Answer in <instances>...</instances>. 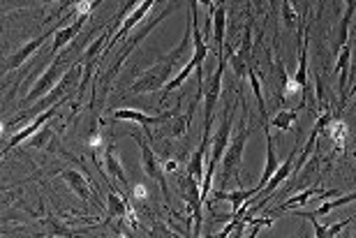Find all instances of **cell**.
<instances>
[{
    "label": "cell",
    "instance_id": "1",
    "mask_svg": "<svg viewBox=\"0 0 356 238\" xmlns=\"http://www.w3.org/2000/svg\"><path fill=\"white\" fill-rule=\"evenodd\" d=\"M176 7H178V0H174V3H169V5L165 7V10H162V12L158 14V17L148 19L146 24L139 28V31H137V28H134V33H132V35H127V38H130V40H127L125 45H123V49H120V51L116 54V58H113L111 68L104 72L102 81H99V84H102V88H106V86L111 84V79L116 77V72H118L120 68H123V63H125V58H127V56L132 54V49H137V45H139V42L144 40L146 35L151 33V31H155V28H158V26L162 24V21H165V19L169 17V14H172V12L176 10Z\"/></svg>",
    "mask_w": 356,
    "mask_h": 238
},
{
    "label": "cell",
    "instance_id": "2",
    "mask_svg": "<svg viewBox=\"0 0 356 238\" xmlns=\"http://www.w3.org/2000/svg\"><path fill=\"white\" fill-rule=\"evenodd\" d=\"M67 70H70L67 61H63L60 56H56L54 63L44 70V74H42V77L38 79V81H35V86L31 88V93H28V95L19 102L21 109H26V106H33L35 102H40L42 97H47L49 93H51V90L56 88V86L60 84V79L67 74Z\"/></svg>",
    "mask_w": 356,
    "mask_h": 238
},
{
    "label": "cell",
    "instance_id": "3",
    "mask_svg": "<svg viewBox=\"0 0 356 238\" xmlns=\"http://www.w3.org/2000/svg\"><path fill=\"white\" fill-rule=\"evenodd\" d=\"M250 134H252V127L248 125V120L243 118L236 129V134H234L232 143L227 146L222 155V185L229 183V178H238V167H241V162H243V150H245L248 136Z\"/></svg>",
    "mask_w": 356,
    "mask_h": 238
},
{
    "label": "cell",
    "instance_id": "4",
    "mask_svg": "<svg viewBox=\"0 0 356 238\" xmlns=\"http://www.w3.org/2000/svg\"><path fill=\"white\" fill-rule=\"evenodd\" d=\"M174 70L176 65L165 58L160 63H155L153 68H148L144 74H141L137 81L132 84V93H137V95H144V93H155V90H162L165 86L174 79Z\"/></svg>",
    "mask_w": 356,
    "mask_h": 238
},
{
    "label": "cell",
    "instance_id": "5",
    "mask_svg": "<svg viewBox=\"0 0 356 238\" xmlns=\"http://www.w3.org/2000/svg\"><path fill=\"white\" fill-rule=\"evenodd\" d=\"M132 139H137L139 148H141V167H144L146 176H148V178H153V180H158L162 194H165V199L169 201V187H167V178H165V174H167V171H165V164L160 162V157L155 155V150L151 148V143H148L139 132H137V134H132Z\"/></svg>",
    "mask_w": 356,
    "mask_h": 238
},
{
    "label": "cell",
    "instance_id": "6",
    "mask_svg": "<svg viewBox=\"0 0 356 238\" xmlns=\"http://www.w3.org/2000/svg\"><path fill=\"white\" fill-rule=\"evenodd\" d=\"M227 68V56L218 54V68L209 79V86L204 90V127L213 125V111H216V104L220 100V93H222V74Z\"/></svg>",
    "mask_w": 356,
    "mask_h": 238
},
{
    "label": "cell",
    "instance_id": "7",
    "mask_svg": "<svg viewBox=\"0 0 356 238\" xmlns=\"http://www.w3.org/2000/svg\"><path fill=\"white\" fill-rule=\"evenodd\" d=\"M63 26H65V19H60L58 24L51 26V28H49V31H44L42 35H38V38H35V40L26 42V45L21 47L19 51H14V54L10 56V58L5 61V72H14L17 68H21V65H24L28 58H31V56H33L35 51H38V49H40L42 45H44V42H47L49 38H56V33H58Z\"/></svg>",
    "mask_w": 356,
    "mask_h": 238
},
{
    "label": "cell",
    "instance_id": "8",
    "mask_svg": "<svg viewBox=\"0 0 356 238\" xmlns=\"http://www.w3.org/2000/svg\"><path fill=\"white\" fill-rule=\"evenodd\" d=\"M58 106H60V102L58 104H54L51 109H47V111H42V113H38L28 125L24 127V129H19V132H14L12 134V139L7 141V146H5V153L7 150H12V148H17V146H21V143H26L31 136L38 132V129L42 127V125H47V120L49 118H54V116H58Z\"/></svg>",
    "mask_w": 356,
    "mask_h": 238
},
{
    "label": "cell",
    "instance_id": "9",
    "mask_svg": "<svg viewBox=\"0 0 356 238\" xmlns=\"http://www.w3.org/2000/svg\"><path fill=\"white\" fill-rule=\"evenodd\" d=\"M58 178H63L67 183V187L72 190L76 197H79L83 204L90 201V185L86 176H81V171H74V169H63L58 171Z\"/></svg>",
    "mask_w": 356,
    "mask_h": 238
},
{
    "label": "cell",
    "instance_id": "10",
    "mask_svg": "<svg viewBox=\"0 0 356 238\" xmlns=\"http://www.w3.org/2000/svg\"><path fill=\"white\" fill-rule=\"evenodd\" d=\"M174 113L176 111L160 113V116H148V113L137 111V109H118V111H113V118H116V120H132V122H139V125H144V127H151V125H155V122H160V120L174 118Z\"/></svg>",
    "mask_w": 356,
    "mask_h": 238
},
{
    "label": "cell",
    "instance_id": "11",
    "mask_svg": "<svg viewBox=\"0 0 356 238\" xmlns=\"http://www.w3.org/2000/svg\"><path fill=\"white\" fill-rule=\"evenodd\" d=\"M86 19L88 17H76L74 19V24H70V26H63L58 33H56V38H54V45H51V56H58V51L63 47H67L70 42H72L76 35H79V31L83 28V24H86Z\"/></svg>",
    "mask_w": 356,
    "mask_h": 238
},
{
    "label": "cell",
    "instance_id": "12",
    "mask_svg": "<svg viewBox=\"0 0 356 238\" xmlns=\"http://www.w3.org/2000/svg\"><path fill=\"white\" fill-rule=\"evenodd\" d=\"M225 31H227V7L220 0L213 12V40H216V54H225Z\"/></svg>",
    "mask_w": 356,
    "mask_h": 238
},
{
    "label": "cell",
    "instance_id": "13",
    "mask_svg": "<svg viewBox=\"0 0 356 238\" xmlns=\"http://www.w3.org/2000/svg\"><path fill=\"white\" fill-rule=\"evenodd\" d=\"M277 167H280V157H277V153H275L273 136H270L268 127H266V167H264V174H261V178H259V183L254 185V190H257V192L264 190L266 183L270 180V176H273L275 171H277Z\"/></svg>",
    "mask_w": 356,
    "mask_h": 238
},
{
    "label": "cell",
    "instance_id": "14",
    "mask_svg": "<svg viewBox=\"0 0 356 238\" xmlns=\"http://www.w3.org/2000/svg\"><path fill=\"white\" fill-rule=\"evenodd\" d=\"M102 167L106 171V176L109 178H116L120 180L123 185H127V176H125V169L123 164H120L116 150H113V146L109 143V146H104V155H102Z\"/></svg>",
    "mask_w": 356,
    "mask_h": 238
},
{
    "label": "cell",
    "instance_id": "15",
    "mask_svg": "<svg viewBox=\"0 0 356 238\" xmlns=\"http://www.w3.org/2000/svg\"><path fill=\"white\" fill-rule=\"evenodd\" d=\"M209 134H211V127H204V136H202V143L197 146V150H195V155L190 157V167H188V171L192 176H195L199 183L204 180V157H206V143H209Z\"/></svg>",
    "mask_w": 356,
    "mask_h": 238
},
{
    "label": "cell",
    "instance_id": "16",
    "mask_svg": "<svg viewBox=\"0 0 356 238\" xmlns=\"http://www.w3.org/2000/svg\"><path fill=\"white\" fill-rule=\"evenodd\" d=\"M322 134L329 136V139L333 141V146H336L338 150H343L347 139H350V129H347V125H345L343 120H336V118H331L329 122H326V127L322 129Z\"/></svg>",
    "mask_w": 356,
    "mask_h": 238
},
{
    "label": "cell",
    "instance_id": "17",
    "mask_svg": "<svg viewBox=\"0 0 356 238\" xmlns=\"http://www.w3.org/2000/svg\"><path fill=\"white\" fill-rule=\"evenodd\" d=\"M350 61H352V49L343 45L338 51V65H336V72L340 74V93H345L347 88V79H350ZM347 102V93L343 95V102H340V106H343Z\"/></svg>",
    "mask_w": 356,
    "mask_h": 238
},
{
    "label": "cell",
    "instance_id": "18",
    "mask_svg": "<svg viewBox=\"0 0 356 238\" xmlns=\"http://www.w3.org/2000/svg\"><path fill=\"white\" fill-rule=\"evenodd\" d=\"M127 213V199L123 197V194H116L113 190H109V194H106V225H111V220L116 218H125Z\"/></svg>",
    "mask_w": 356,
    "mask_h": 238
},
{
    "label": "cell",
    "instance_id": "19",
    "mask_svg": "<svg viewBox=\"0 0 356 238\" xmlns=\"http://www.w3.org/2000/svg\"><path fill=\"white\" fill-rule=\"evenodd\" d=\"M324 190L322 187H308L305 192H301V194H296V197H291L287 204H282V206H277V208H273L270 213H284V211H294V208H301V206H305L308 201L315 197V194H322Z\"/></svg>",
    "mask_w": 356,
    "mask_h": 238
},
{
    "label": "cell",
    "instance_id": "20",
    "mask_svg": "<svg viewBox=\"0 0 356 238\" xmlns=\"http://www.w3.org/2000/svg\"><path fill=\"white\" fill-rule=\"evenodd\" d=\"M254 194H257V190H234V192H216V199H225L232 204V213H236L241 206L245 204L248 199H252Z\"/></svg>",
    "mask_w": 356,
    "mask_h": 238
},
{
    "label": "cell",
    "instance_id": "21",
    "mask_svg": "<svg viewBox=\"0 0 356 238\" xmlns=\"http://www.w3.org/2000/svg\"><path fill=\"white\" fill-rule=\"evenodd\" d=\"M352 201H356V192H350V194H338V197L326 199L324 204L319 206L317 211H315V215H317V218H324V215H329L331 211H336V208H340V206L352 204Z\"/></svg>",
    "mask_w": 356,
    "mask_h": 238
},
{
    "label": "cell",
    "instance_id": "22",
    "mask_svg": "<svg viewBox=\"0 0 356 238\" xmlns=\"http://www.w3.org/2000/svg\"><path fill=\"white\" fill-rule=\"evenodd\" d=\"M195 68H197V65H195V61H192V58H190L188 63H185V65H183V68H181V70H178V72H176V77L172 79V81H169V84L165 86V88H162V100H165V97L169 95V93H174V90L178 88V86H183L185 81H188L190 72H192V70H195Z\"/></svg>",
    "mask_w": 356,
    "mask_h": 238
},
{
    "label": "cell",
    "instance_id": "23",
    "mask_svg": "<svg viewBox=\"0 0 356 238\" xmlns=\"http://www.w3.org/2000/svg\"><path fill=\"white\" fill-rule=\"evenodd\" d=\"M296 118H298V109H282V111H277L273 118H270V125L282 129V132H287V129L294 127Z\"/></svg>",
    "mask_w": 356,
    "mask_h": 238
},
{
    "label": "cell",
    "instance_id": "24",
    "mask_svg": "<svg viewBox=\"0 0 356 238\" xmlns=\"http://www.w3.org/2000/svg\"><path fill=\"white\" fill-rule=\"evenodd\" d=\"M354 10H356V0H347V7H345V17H343V21H340V33H338V47H343V45H347V35H350V24H352Z\"/></svg>",
    "mask_w": 356,
    "mask_h": 238
},
{
    "label": "cell",
    "instance_id": "25",
    "mask_svg": "<svg viewBox=\"0 0 356 238\" xmlns=\"http://www.w3.org/2000/svg\"><path fill=\"white\" fill-rule=\"evenodd\" d=\"M51 136H54V127L51 125H42L38 132H35L31 139L26 141V146L28 148H47L49 141H51Z\"/></svg>",
    "mask_w": 356,
    "mask_h": 238
},
{
    "label": "cell",
    "instance_id": "26",
    "mask_svg": "<svg viewBox=\"0 0 356 238\" xmlns=\"http://www.w3.org/2000/svg\"><path fill=\"white\" fill-rule=\"evenodd\" d=\"M248 79H250V84H252V93H254V100H257V104H259V113H261V118L266 120V104H264V93H261V81H259L257 72H254V70H248Z\"/></svg>",
    "mask_w": 356,
    "mask_h": 238
},
{
    "label": "cell",
    "instance_id": "27",
    "mask_svg": "<svg viewBox=\"0 0 356 238\" xmlns=\"http://www.w3.org/2000/svg\"><path fill=\"white\" fill-rule=\"evenodd\" d=\"M294 81L301 84L303 88H308V54H305V45H303V51H301V61H298V70L294 74Z\"/></svg>",
    "mask_w": 356,
    "mask_h": 238
},
{
    "label": "cell",
    "instance_id": "28",
    "mask_svg": "<svg viewBox=\"0 0 356 238\" xmlns=\"http://www.w3.org/2000/svg\"><path fill=\"white\" fill-rule=\"evenodd\" d=\"M99 0H74V17H88Z\"/></svg>",
    "mask_w": 356,
    "mask_h": 238
},
{
    "label": "cell",
    "instance_id": "29",
    "mask_svg": "<svg viewBox=\"0 0 356 238\" xmlns=\"http://www.w3.org/2000/svg\"><path fill=\"white\" fill-rule=\"evenodd\" d=\"M86 143H88L90 148H102L104 139H102V132L97 129V120H92V122H90V134H88Z\"/></svg>",
    "mask_w": 356,
    "mask_h": 238
},
{
    "label": "cell",
    "instance_id": "30",
    "mask_svg": "<svg viewBox=\"0 0 356 238\" xmlns=\"http://www.w3.org/2000/svg\"><path fill=\"white\" fill-rule=\"evenodd\" d=\"M250 225H252V229L248 232V236L254 238V236L259 234V229H261V227H270V225H273V220L266 218V215H264V218H259V220H250Z\"/></svg>",
    "mask_w": 356,
    "mask_h": 238
},
{
    "label": "cell",
    "instance_id": "31",
    "mask_svg": "<svg viewBox=\"0 0 356 238\" xmlns=\"http://www.w3.org/2000/svg\"><path fill=\"white\" fill-rule=\"evenodd\" d=\"M354 222V218H347V220H340V222H336V225H331V227H326V238H333V236H338L343 229L347 227V225H352Z\"/></svg>",
    "mask_w": 356,
    "mask_h": 238
},
{
    "label": "cell",
    "instance_id": "32",
    "mask_svg": "<svg viewBox=\"0 0 356 238\" xmlns=\"http://www.w3.org/2000/svg\"><path fill=\"white\" fill-rule=\"evenodd\" d=\"M282 14H284V21H287V26H296L298 17H296V12H294V7H291L289 0H284V3H282Z\"/></svg>",
    "mask_w": 356,
    "mask_h": 238
},
{
    "label": "cell",
    "instance_id": "33",
    "mask_svg": "<svg viewBox=\"0 0 356 238\" xmlns=\"http://www.w3.org/2000/svg\"><path fill=\"white\" fill-rule=\"evenodd\" d=\"M146 197H148V190H146V185L137 183V187H134V199H146Z\"/></svg>",
    "mask_w": 356,
    "mask_h": 238
},
{
    "label": "cell",
    "instance_id": "34",
    "mask_svg": "<svg viewBox=\"0 0 356 238\" xmlns=\"http://www.w3.org/2000/svg\"><path fill=\"white\" fill-rule=\"evenodd\" d=\"M176 169H178V162L176 160L165 162V171H167V174H172V171H176Z\"/></svg>",
    "mask_w": 356,
    "mask_h": 238
},
{
    "label": "cell",
    "instance_id": "35",
    "mask_svg": "<svg viewBox=\"0 0 356 238\" xmlns=\"http://www.w3.org/2000/svg\"><path fill=\"white\" fill-rule=\"evenodd\" d=\"M354 222H356V215H354Z\"/></svg>",
    "mask_w": 356,
    "mask_h": 238
}]
</instances>
